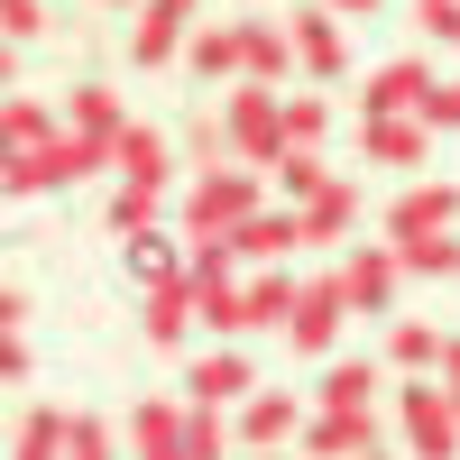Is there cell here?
Returning <instances> with one entry per match:
<instances>
[{
	"mask_svg": "<svg viewBox=\"0 0 460 460\" xmlns=\"http://www.w3.org/2000/svg\"><path fill=\"white\" fill-rule=\"evenodd\" d=\"M221 138H230V166H267V175H277L286 166V93L277 84H240V93H230L221 102Z\"/></svg>",
	"mask_w": 460,
	"mask_h": 460,
	"instance_id": "6da1fadb",
	"label": "cell"
},
{
	"mask_svg": "<svg viewBox=\"0 0 460 460\" xmlns=\"http://www.w3.org/2000/svg\"><path fill=\"white\" fill-rule=\"evenodd\" d=\"M267 194H258V166H203L194 194H184V240H230L240 221H258Z\"/></svg>",
	"mask_w": 460,
	"mask_h": 460,
	"instance_id": "7a4b0ae2",
	"label": "cell"
},
{
	"mask_svg": "<svg viewBox=\"0 0 460 460\" xmlns=\"http://www.w3.org/2000/svg\"><path fill=\"white\" fill-rule=\"evenodd\" d=\"M396 414H405V451L414 460H460V405L442 396V377H405Z\"/></svg>",
	"mask_w": 460,
	"mask_h": 460,
	"instance_id": "3957f363",
	"label": "cell"
},
{
	"mask_svg": "<svg viewBox=\"0 0 460 460\" xmlns=\"http://www.w3.org/2000/svg\"><path fill=\"white\" fill-rule=\"evenodd\" d=\"M341 323H350V286H341V277H304V304H295V323H286V350L295 359H332Z\"/></svg>",
	"mask_w": 460,
	"mask_h": 460,
	"instance_id": "277c9868",
	"label": "cell"
},
{
	"mask_svg": "<svg viewBox=\"0 0 460 460\" xmlns=\"http://www.w3.org/2000/svg\"><path fill=\"white\" fill-rule=\"evenodd\" d=\"M442 74L424 56H396V65H377L368 74V93H359V120H424V102H433Z\"/></svg>",
	"mask_w": 460,
	"mask_h": 460,
	"instance_id": "5b68a950",
	"label": "cell"
},
{
	"mask_svg": "<svg viewBox=\"0 0 460 460\" xmlns=\"http://www.w3.org/2000/svg\"><path fill=\"white\" fill-rule=\"evenodd\" d=\"M184 74L194 84H249V28L240 19H203L184 37Z\"/></svg>",
	"mask_w": 460,
	"mask_h": 460,
	"instance_id": "8992f818",
	"label": "cell"
},
{
	"mask_svg": "<svg viewBox=\"0 0 460 460\" xmlns=\"http://www.w3.org/2000/svg\"><path fill=\"white\" fill-rule=\"evenodd\" d=\"M258 396V368L240 359V341H212V350L184 368V405H249Z\"/></svg>",
	"mask_w": 460,
	"mask_h": 460,
	"instance_id": "52a82bcc",
	"label": "cell"
},
{
	"mask_svg": "<svg viewBox=\"0 0 460 460\" xmlns=\"http://www.w3.org/2000/svg\"><path fill=\"white\" fill-rule=\"evenodd\" d=\"M451 221H460V184H433V175H424V184H405V194L387 203V240H396V249H405V240H442Z\"/></svg>",
	"mask_w": 460,
	"mask_h": 460,
	"instance_id": "ba28073f",
	"label": "cell"
},
{
	"mask_svg": "<svg viewBox=\"0 0 460 460\" xmlns=\"http://www.w3.org/2000/svg\"><path fill=\"white\" fill-rule=\"evenodd\" d=\"M304 424H314V414H304L286 387H258V396L240 405V451H295Z\"/></svg>",
	"mask_w": 460,
	"mask_h": 460,
	"instance_id": "9c48e42d",
	"label": "cell"
},
{
	"mask_svg": "<svg viewBox=\"0 0 460 460\" xmlns=\"http://www.w3.org/2000/svg\"><path fill=\"white\" fill-rule=\"evenodd\" d=\"M396 277H405L396 240H368V249H350V258H341V286H350V314H387V304H396Z\"/></svg>",
	"mask_w": 460,
	"mask_h": 460,
	"instance_id": "30bf717a",
	"label": "cell"
},
{
	"mask_svg": "<svg viewBox=\"0 0 460 460\" xmlns=\"http://www.w3.org/2000/svg\"><path fill=\"white\" fill-rule=\"evenodd\" d=\"M286 28H295V65L314 74V84H341V74H350V37H341L332 10H295Z\"/></svg>",
	"mask_w": 460,
	"mask_h": 460,
	"instance_id": "8fae6325",
	"label": "cell"
},
{
	"mask_svg": "<svg viewBox=\"0 0 460 460\" xmlns=\"http://www.w3.org/2000/svg\"><path fill=\"white\" fill-rule=\"evenodd\" d=\"M295 451L304 460H377V414H314Z\"/></svg>",
	"mask_w": 460,
	"mask_h": 460,
	"instance_id": "7c38bea8",
	"label": "cell"
},
{
	"mask_svg": "<svg viewBox=\"0 0 460 460\" xmlns=\"http://www.w3.org/2000/svg\"><path fill=\"white\" fill-rule=\"evenodd\" d=\"M230 249H240V258H258V267H286L295 249H314V230H304V212H258V221H240V230H230Z\"/></svg>",
	"mask_w": 460,
	"mask_h": 460,
	"instance_id": "4fadbf2b",
	"label": "cell"
},
{
	"mask_svg": "<svg viewBox=\"0 0 460 460\" xmlns=\"http://www.w3.org/2000/svg\"><path fill=\"white\" fill-rule=\"evenodd\" d=\"M377 387H387V359H332L323 368V414H377Z\"/></svg>",
	"mask_w": 460,
	"mask_h": 460,
	"instance_id": "5bb4252c",
	"label": "cell"
},
{
	"mask_svg": "<svg viewBox=\"0 0 460 460\" xmlns=\"http://www.w3.org/2000/svg\"><path fill=\"white\" fill-rule=\"evenodd\" d=\"M184 414H194V405L147 396V405L129 414V460H184Z\"/></svg>",
	"mask_w": 460,
	"mask_h": 460,
	"instance_id": "9a60e30c",
	"label": "cell"
},
{
	"mask_svg": "<svg viewBox=\"0 0 460 460\" xmlns=\"http://www.w3.org/2000/svg\"><path fill=\"white\" fill-rule=\"evenodd\" d=\"M138 323H147V350H175V341L203 323V295H194V277H184V286H147V314H138Z\"/></svg>",
	"mask_w": 460,
	"mask_h": 460,
	"instance_id": "2e32d148",
	"label": "cell"
},
{
	"mask_svg": "<svg viewBox=\"0 0 460 460\" xmlns=\"http://www.w3.org/2000/svg\"><path fill=\"white\" fill-rule=\"evenodd\" d=\"M65 129H84V138H102V147H120L138 120L120 111V93H111V84H74V102H65Z\"/></svg>",
	"mask_w": 460,
	"mask_h": 460,
	"instance_id": "e0dca14e",
	"label": "cell"
},
{
	"mask_svg": "<svg viewBox=\"0 0 460 460\" xmlns=\"http://www.w3.org/2000/svg\"><path fill=\"white\" fill-rule=\"evenodd\" d=\"M120 184L166 194V184H175V138H166V129H129V138H120Z\"/></svg>",
	"mask_w": 460,
	"mask_h": 460,
	"instance_id": "ac0fdd59",
	"label": "cell"
},
{
	"mask_svg": "<svg viewBox=\"0 0 460 460\" xmlns=\"http://www.w3.org/2000/svg\"><path fill=\"white\" fill-rule=\"evenodd\" d=\"M184 37H194V19H175L166 0H147V19L129 28V56L157 74V65H184Z\"/></svg>",
	"mask_w": 460,
	"mask_h": 460,
	"instance_id": "d6986e66",
	"label": "cell"
},
{
	"mask_svg": "<svg viewBox=\"0 0 460 460\" xmlns=\"http://www.w3.org/2000/svg\"><path fill=\"white\" fill-rule=\"evenodd\" d=\"M424 147H433L424 120H359V157L368 166H424Z\"/></svg>",
	"mask_w": 460,
	"mask_h": 460,
	"instance_id": "ffe728a7",
	"label": "cell"
},
{
	"mask_svg": "<svg viewBox=\"0 0 460 460\" xmlns=\"http://www.w3.org/2000/svg\"><path fill=\"white\" fill-rule=\"evenodd\" d=\"M65 138V120L37 93H19V102H0V147H10V157H28V147H56Z\"/></svg>",
	"mask_w": 460,
	"mask_h": 460,
	"instance_id": "44dd1931",
	"label": "cell"
},
{
	"mask_svg": "<svg viewBox=\"0 0 460 460\" xmlns=\"http://www.w3.org/2000/svg\"><path fill=\"white\" fill-rule=\"evenodd\" d=\"M194 295H203V332H212V341H249V332H258L240 277H212V286H194Z\"/></svg>",
	"mask_w": 460,
	"mask_h": 460,
	"instance_id": "7402d4cb",
	"label": "cell"
},
{
	"mask_svg": "<svg viewBox=\"0 0 460 460\" xmlns=\"http://www.w3.org/2000/svg\"><path fill=\"white\" fill-rule=\"evenodd\" d=\"M249 28V84H286L295 74V28L286 19H240Z\"/></svg>",
	"mask_w": 460,
	"mask_h": 460,
	"instance_id": "603a6c76",
	"label": "cell"
},
{
	"mask_svg": "<svg viewBox=\"0 0 460 460\" xmlns=\"http://www.w3.org/2000/svg\"><path fill=\"white\" fill-rule=\"evenodd\" d=\"M442 350H451V341H442L433 323H396V332H387V368H396V377H433Z\"/></svg>",
	"mask_w": 460,
	"mask_h": 460,
	"instance_id": "cb8c5ba5",
	"label": "cell"
},
{
	"mask_svg": "<svg viewBox=\"0 0 460 460\" xmlns=\"http://www.w3.org/2000/svg\"><path fill=\"white\" fill-rule=\"evenodd\" d=\"M65 442H74V414H56V405H28V414H19V442H10V460H65Z\"/></svg>",
	"mask_w": 460,
	"mask_h": 460,
	"instance_id": "d4e9b609",
	"label": "cell"
},
{
	"mask_svg": "<svg viewBox=\"0 0 460 460\" xmlns=\"http://www.w3.org/2000/svg\"><path fill=\"white\" fill-rule=\"evenodd\" d=\"M304 230H314V240H350V230H359V184H323V194L314 203H304Z\"/></svg>",
	"mask_w": 460,
	"mask_h": 460,
	"instance_id": "484cf974",
	"label": "cell"
},
{
	"mask_svg": "<svg viewBox=\"0 0 460 460\" xmlns=\"http://www.w3.org/2000/svg\"><path fill=\"white\" fill-rule=\"evenodd\" d=\"M295 304H304V286L286 277V267H258V277H249V314H258V332H267V323L286 332V323H295Z\"/></svg>",
	"mask_w": 460,
	"mask_h": 460,
	"instance_id": "4316f807",
	"label": "cell"
},
{
	"mask_svg": "<svg viewBox=\"0 0 460 460\" xmlns=\"http://www.w3.org/2000/svg\"><path fill=\"white\" fill-rule=\"evenodd\" d=\"M323 184H332V166L314 157V147H286V166H277V194H286V212H304V203L323 194Z\"/></svg>",
	"mask_w": 460,
	"mask_h": 460,
	"instance_id": "83f0119b",
	"label": "cell"
},
{
	"mask_svg": "<svg viewBox=\"0 0 460 460\" xmlns=\"http://www.w3.org/2000/svg\"><path fill=\"white\" fill-rule=\"evenodd\" d=\"M0 194H56V147H28V157H0Z\"/></svg>",
	"mask_w": 460,
	"mask_h": 460,
	"instance_id": "f1b7e54d",
	"label": "cell"
},
{
	"mask_svg": "<svg viewBox=\"0 0 460 460\" xmlns=\"http://www.w3.org/2000/svg\"><path fill=\"white\" fill-rule=\"evenodd\" d=\"M157 212H166V194H138V184H120V194H111V230H120V240H147V230H157Z\"/></svg>",
	"mask_w": 460,
	"mask_h": 460,
	"instance_id": "f546056e",
	"label": "cell"
},
{
	"mask_svg": "<svg viewBox=\"0 0 460 460\" xmlns=\"http://www.w3.org/2000/svg\"><path fill=\"white\" fill-rule=\"evenodd\" d=\"M230 433H240V424H221V405H194V414H184V460H221Z\"/></svg>",
	"mask_w": 460,
	"mask_h": 460,
	"instance_id": "4dcf8cb0",
	"label": "cell"
},
{
	"mask_svg": "<svg viewBox=\"0 0 460 460\" xmlns=\"http://www.w3.org/2000/svg\"><path fill=\"white\" fill-rule=\"evenodd\" d=\"M323 129H332V102L323 93H286V138L295 147H323Z\"/></svg>",
	"mask_w": 460,
	"mask_h": 460,
	"instance_id": "1f68e13d",
	"label": "cell"
},
{
	"mask_svg": "<svg viewBox=\"0 0 460 460\" xmlns=\"http://www.w3.org/2000/svg\"><path fill=\"white\" fill-rule=\"evenodd\" d=\"M396 258H405V277H460V240H451V230H442V240H405Z\"/></svg>",
	"mask_w": 460,
	"mask_h": 460,
	"instance_id": "d6a6232c",
	"label": "cell"
},
{
	"mask_svg": "<svg viewBox=\"0 0 460 460\" xmlns=\"http://www.w3.org/2000/svg\"><path fill=\"white\" fill-rule=\"evenodd\" d=\"M65 460H120V433H111L102 414H74V442H65Z\"/></svg>",
	"mask_w": 460,
	"mask_h": 460,
	"instance_id": "836d02e7",
	"label": "cell"
},
{
	"mask_svg": "<svg viewBox=\"0 0 460 460\" xmlns=\"http://www.w3.org/2000/svg\"><path fill=\"white\" fill-rule=\"evenodd\" d=\"M414 28L442 37V47H460V0H414Z\"/></svg>",
	"mask_w": 460,
	"mask_h": 460,
	"instance_id": "e575fe53",
	"label": "cell"
},
{
	"mask_svg": "<svg viewBox=\"0 0 460 460\" xmlns=\"http://www.w3.org/2000/svg\"><path fill=\"white\" fill-rule=\"evenodd\" d=\"M212 277H240V249L230 240H194V286H212Z\"/></svg>",
	"mask_w": 460,
	"mask_h": 460,
	"instance_id": "d590c367",
	"label": "cell"
},
{
	"mask_svg": "<svg viewBox=\"0 0 460 460\" xmlns=\"http://www.w3.org/2000/svg\"><path fill=\"white\" fill-rule=\"evenodd\" d=\"M37 28H47V0H0V37H10V47L37 37Z\"/></svg>",
	"mask_w": 460,
	"mask_h": 460,
	"instance_id": "8d00e7d4",
	"label": "cell"
},
{
	"mask_svg": "<svg viewBox=\"0 0 460 460\" xmlns=\"http://www.w3.org/2000/svg\"><path fill=\"white\" fill-rule=\"evenodd\" d=\"M424 129H460V84H433V102H424Z\"/></svg>",
	"mask_w": 460,
	"mask_h": 460,
	"instance_id": "74e56055",
	"label": "cell"
},
{
	"mask_svg": "<svg viewBox=\"0 0 460 460\" xmlns=\"http://www.w3.org/2000/svg\"><path fill=\"white\" fill-rule=\"evenodd\" d=\"M433 377H442V396L460 405V332H451V350H442V368H433Z\"/></svg>",
	"mask_w": 460,
	"mask_h": 460,
	"instance_id": "f35d334b",
	"label": "cell"
},
{
	"mask_svg": "<svg viewBox=\"0 0 460 460\" xmlns=\"http://www.w3.org/2000/svg\"><path fill=\"white\" fill-rule=\"evenodd\" d=\"M314 10H332V19H377L387 0H314Z\"/></svg>",
	"mask_w": 460,
	"mask_h": 460,
	"instance_id": "ab89813d",
	"label": "cell"
},
{
	"mask_svg": "<svg viewBox=\"0 0 460 460\" xmlns=\"http://www.w3.org/2000/svg\"><path fill=\"white\" fill-rule=\"evenodd\" d=\"M166 10H175V19H194V28H203V0H166Z\"/></svg>",
	"mask_w": 460,
	"mask_h": 460,
	"instance_id": "60d3db41",
	"label": "cell"
},
{
	"mask_svg": "<svg viewBox=\"0 0 460 460\" xmlns=\"http://www.w3.org/2000/svg\"><path fill=\"white\" fill-rule=\"evenodd\" d=\"M249 460H304V451H249Z\"/></svg>",
	"mask_w": 460,
	"mask_h": 460,
	"instance_id": "b9f144b4",
	"label": "cell"
},
{
	"mask_svg": "<svg viewBox=\"0 0 460 460\" xmlns=\"http://www.w3.org/2000/svg\"><path fill=\"white\" fill-rule=\"evenodd\" d=\"M93 10H138V0H93Z\"/></svg>",
	"mask_w": 460,
	"mask_h": 460,
	"instance_id": "7bdbcfd3",
	"label": "cell"
},
{
	"mask_svg": "<svg viewBox=\"0 0 460 460\" xmlns=\"http://www.w3.org/2000/svg\"><path fill=\"white\" fill-rule=\"evenodd\" d=\"M249 10H258V0H249Z\"/></svg>",
	"mask_w": 460,
	"mask_h": 460,
	"instance_id": "ee69618b",
	"label": "cell"
}]
</instances>
